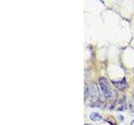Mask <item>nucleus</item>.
Here are the masks:
<instances>
[{
  "instance_id": "f257e3e1",
  "label": "nucleus",
  "mask_w": 134,
  "mask_h": 125,
  "mask_svg": "<svg viewBox=\"0 0 134 125\" xmlns=\"http://www.w3.org/2000/svg\"><path fill=\"white\" fill-rule=\"evenodd\" d=\"M99 85H100V90H102V93L104 97L107 99L111 98V91L110 86H109L107 79L105 78H99Z\"/></svg>"
},
{
  "instance_id": "f03ea898",
  "label": "nucleus",
  "mask_w": 134,
  "mask_h": 125,
  "mask_svg": "<svg viewBox=\"0 0 134 125\" xmlns=\"http://www.w3.org/2000/svg\"><path fill=\"white\" fill-rule=\"evenodd\" d=\"M113 84L119 89H124L127 86V83L126 82L125 78H123L122 80H120V81H113Z\"/></svg>"
},
{
  "instance_id": "7ed1b4c3",
  "label": "nucleus",
  "mask_w": 134,
  "mask_h": 125,
  "mask_svg": "<svg viewBox=\"0 0 134 125\" xmlns=\"http://www.w3.org/2000/svg\"><path fill=\"white\" fill-rule=\"evenodd\" d=\"M90 118L92 121H99L102 119V116H100L98 113H92L90 115Z\"/></svg>"
},
{
  "instance_id": "20e7f679",
  "label": "nucleus",
  "mask_w": 134,
  "mask_h": 125,
  "mask_svg": "<svg viewBox=\"0 0 134 125\" xmlns=\"http://www.w3.org/2000/svg\"><path fill=\"white\" fill-rule=\"evenodd\" d=\"M102 101H97V102H95V103H92L91 104V107H100L102 105Z\"/></svg>"
},
{
  "instance_id": "39448f33",
  "label": "nucleus",
  "mask_w": 134,
  "mask_h": 125,
  "mask_svg": "<svg viewBox=\"0 0 134 125\" xmlns=\"http://www.w3.org/2000/svg\"><path fill=\"white\" fill-rule=\"evenodd\" d=\"M132 125H134V120L132 121Z\"/></svg>"
},
{
  "instance_id": "423d86ee",
  "label": "nucleus",
  "mask_w": 134,
  "mask_h": 125,
  "mask_svg": "<svg viewBox=\"0 0 134 125\" xmlns=\"http://www.w3.org/2000/svg\"><path fill=\"white\" fill-rule=\"evenodd\" d=\"M85 125H88V124H85Z\"/></svg>"
}]
</instances>
